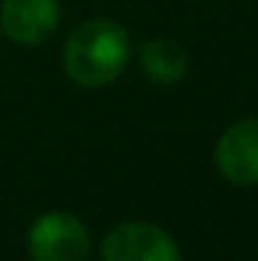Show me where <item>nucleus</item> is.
Masks as SVG:
<instances>
[{
	"instance_id": "2",
	"label": "nucleus",
	"mask_w": 258,
	"mask_h": 261,
	"mask_svg": "<svg viewBox=\"0 0 258 261\" xmlns=\"http://www.w3.org/2000/svg\"><path fill=\"white\" fill-rule=\"evenodd\" d=\"M91 237L82 219L64 210L43 213L28 231V258L31 261H88Z\"/></svg>"
},
{
	"instance_id": "1",
	"label": "nucleus",
	"mask_w": 258,
	"mask_h": 261,
	"mask_svg": "<svg viewBox=\"0 0 258 261\" xmlns=\"http://www.w3.org/2000/svg\"><path fill=\"white\" fill-rule=\"evenodd\" d=\"M131 58V37L119 21L91 18L70 31L64 73L82 88H104L122 76Z\"/></svg>"
},
{
	"instance_id": "4",
	"label": "nucleus",
	"mask_w": 258,
	"mask_h": 261,
	"mask_svg": "<svg viewBox=\"0 0 258 261\" xmlns=\"http://www.w3.org/2000/svg\"><path fill=\"white\" fill-rule=\"evenodd\" d=\"M213 161L231 186H258V116L240 119L225 130L216 143Z\"/></svg>"
},
{
	"instance_id": "3",
	"label": "nucleus",
	"mask_w": 258,
	"mask_h": 261,
	"mask_svg": "<svg viewBox=\"0 0 258 261\" xmlns=\"http://www.w3.org/2000/svg\"><path fill=\"white\" fill-rule=\"evenodd\" d=\"M104 261H183L176 240L152 222H122L100 246Z\"/></svg>"
},
{
	"instance_id": "6",
	"label": "nucleus",
	"mask_w": 258,
	"mask_h": 261,
	"mask_svg": "<svg viewBox=\"0 0 258 261\" xmlns=\"http://www.w3.org/2000/svg\"><path fill=\"white\" fill-rule=\"evenodd\" d=\"M140 67L152 82L173 85V82L186 79V73H189V52H186L183 43H176L170 37H155V40L143 43Z\"/></svg>"
},
{
	"instance_id": "5",
	"label": "nucleus",
	"mask_w": 258,
	"mask_h": 261,
	"mask_svg": "<svg viewBox=\"0 0 258 261\" xmlns=\"http://www.w3.org/2000/svg\"><path fill=\"white\" fill-rule=\"evenodd\" d=\"M61 21L58 0H3L0 3V28L18 46L46 43Z\"/></svg>"
}]
</instances>
